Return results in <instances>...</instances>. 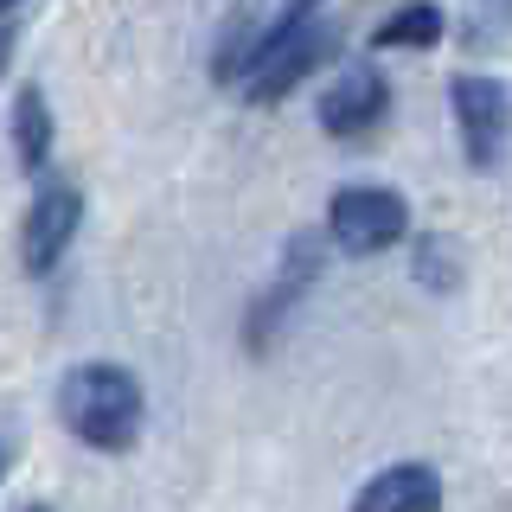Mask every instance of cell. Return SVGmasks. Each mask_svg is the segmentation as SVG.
<instances>
[{
  "instance_id": "cell-1",
  "label": "cell",
  "mask_w": 512,
  "mask_h": 512,
  "mask_svg": "<svg viewBox=\"0 0 512 512\" xmlns=\"http://www.w3.org/2000/svg\"><path fill=\"white\" fill-rule=\"evenodd\" d=\"M333 45V26H320V0H288L282 20L269 32H256L237 58V77H244V96L250 103H282L301 77L327 58Z\"/></svg>"
},
{
  "instance_id": "cell-2",
  "label": "cell",
  "mask_w": 512,
  "mask_h": 512,
  "mask_svg": "<svg viewBox=\"0 0 512 512\" xmlns=\"http://www.w3.org/2000/svg\"><path fill=\"white\" fill-rule=\"evenodd\" d=\"M58 416L84 448L116 455L141 436V384L128 365H71L58 384Z\"/></svg>"
},
{
  "instance_id": "cell-3",
  "label": "cell",
  "mask_w": 512,
  "mask_h": 512,
  "mask_svg": "<svg viewBox=\"0 0 512 512\" xmlns=\"http://www.w3.org/2000/svg\"><path fill=\"white\" fill-rule=\"evenodd\" d=\"M404 231H410V205L391 186H340L327 205V237L346 256H378L404 244Z\"/></svg>"
},
{
  "instance_id": "cell-4",
  "label": "cell",
  "mask_w": 512,
  "mask_h": 512,
  "mask_svg": "<svg viewBox=\"0 0 512 512\" xmlns=\"http://www.w3.org/2000/svg\"><path fill=\"white\" fill-rule=\"evenodd\" d=\"M448 103H455V128H461V154H468L474 173H500L506 167V84L500 77L461 71L448 84Z\"/></svg>"
},
{
  "instance_id": "cell-5",
  "label": "cell",
  "mask_w": 512,
  "mask_h": 512,
  "mask_svg": "<svg viewBox=\"0 0 512 512\" xmlns=\"http://www.w3.org/2000/svg\"><path fill=\"white\" fill-rule=\"evenodd\" d=\"M384 116H391V84H384V71H372V64H352V71H340L320 90V128L333 141L372 135Z\"/></svg>"
},
{
  "instance_id": "cell-6",
  "label": "cell",
  "mask_w": 512,
  "mask_h": 512,
  "mask_svg": "<svg viewBox=\"0 0 512 512\" xmlns=\"http://www.w3.org/2000/svg\"><path fill=\"white\" fill-rule=\"evenodd\" d=\"M77 224H84V192L77 186H45L39 199H32L26 212V231H20V256H26V276H52L64 263V250H71Z\"/></svg>"
},
{
  "instance_id": "cell-7",
  "label": "cell",
  "mask_w": 512,
  "mask_h": 512,
  "mask_svg": "<svg viewBox=\"0 0 512 512\" xmlns=\"http://www.w3.org/2000/svg\"><path fill=\"white\" fill-rule=\"evenodd\" d=\"M352 512H442V474L429 461H397L352 493Z\"/></svg>"
},
{
  "instance_id": "cell-8",
  "label": "cell",
  "mask_w": 512,
  "mask_h": 512,
  "mask_svg": "<svg viewBox=\"0 0 512 512\" xmlns=\"http://www.w3.org/2000/svg\"><path fill=\"white\" fill-rule=\"evenodd\" d=\"M13 148H20V167L39 173L45 154H52V109H45V90L26 84L13 96Z\"/></svg>"
},
{
  "instance_id": "cell-9",
  "label": "cell",
  "mask_w": 512,
  "mask_h": 512,
  "mask_svg": "<svg viewBox=\"0 0 512 512\" xmlns=\"http://www.w3.org/2000/svg\"><path fill=\"white\" fill-rule=\"evenodd\" d=\"M442 39V7H429V0H416V7H397L391 20H384L378 32H372V45L378 52H404V45H436Z\"/></svg>"
},
{
  "instance_id": "cell-10",
  "label": "cell",
  "mask_w": 512,
  "mask_h": 512,
  "mask_svg": "<svg viewBox=\"0 0 512 512\" xmlns=\"http://www.w3.org/2000/svg\"><path fill=\"white\" fill-rule=\"evenodd\" d=\"M13 39H20V26H13V13H0V77H7V58H13Z\"/></svg>"
},
{
  "instance_id": "cell-11",
  "label": "cell",
  "mask_w": 512,
  "mask_h": 512,
  "mask_svg": "<svg viewBox=\"0 0 512 512\" xmlns=\"http://www.w3.org/2000/svg\"><path fill=\"white\" fill-rule=\"evenodd\" d=\"M7 461H13V448H7V442H0V474H7Z\"/></svg>"
},
{
  "instance_id": "cell-12",
  "label": "cell",
  "mask_w": 512,
  "mask_h": 512,
  "mask_svg": "<svg viewBox=\"0 0 512 512\" xmlns=\"http://www.w3.org/2000/svg\"><path fill=\"white\" fill-rule=\"evenodd\" d=\"M13 7H20V0H0V13H13Z\"/></svg>"
},
{
  "instance_id": "cell-13",
  "label": "cell",
  "mask_w": 512,
  "mask_h": 512,
  "mask_svg": "<svg viewBox=\"0 0 512 512\" xmlns=\"http://www.w3.org/2000/svg\"><path fill=\"white\" fill-rule=\"evenodd\" d=\"M26 512H45V506H26Z\"/></svg>"
}]
</instances>
